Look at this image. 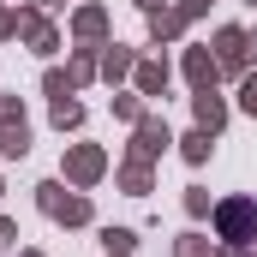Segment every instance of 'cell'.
Masks as SVG:
<instances>
[{
    "label": "cell",
    "mask_w": 257,
    "mask_h": 257,
    "mask_svg": "<svg viewBox=\"0 0 257 257\" xmlns=\"http://www.w3.org/2000/svg\"><path fill=\"white\" fill-rule=\"evenodd\" d=\"M221 221H227V233H239V227H245V221H257V209H227V215H221Z\"/></svg>",
    "instance_id": "1"
}]
</instances>
